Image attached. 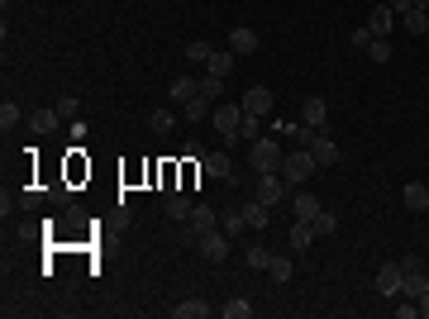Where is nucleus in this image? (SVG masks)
Instances as JSON below:
<instances>
[{
    "instance_id": "23",
    "label": "nucleus",
    "mask_w": 429,
    "mask_h": 319,
    "mask_svg": "<svg viewBox=\"0 0 429 319\" xmlns=\"http://www.w3.org/2000/svg\"><path fill=\"white\" fill-rule=\"evenodd\" d=\"M58 119H62L58 110H38V114L29 119V129H34V133H53V129H58Z\"/></svg>"
},
{
    "instance_id": "13",
    "label": "nucleus",
    "mask_w": 429,
    "mask_h": 319,
    "mask_svg": "<svg viewBox=\"0 0 429 319\" xmlns=\"http://www.w3.org/2000/svg\"><path fill=\"white\" fill-rule=\"evenodd\" d=\"M377 291H382V296H391V301L401 296V262H387V267L377 272Z\"/></svg>"
},
{
    "instance_id": "38",
    "label": "nucleus",
    "mask_w": 429,
    "mask_h": 319,
    "mask_svg": "<svg viewBox=\"0 0 429 319\" xmlns=\"http://www.w3.org/2000/svg\"><path fill=\"white\" fill-rule=\"evenodd\" d=\"M53 110H58L62 119H72V114H77V101H72V96H62V101H58V105H53Z\"/></svg>"
},
{
    "instance_id": "10",
    "label": "nucleus",
    "mask_w": 429,
    "mask_h": 319,
    "mask_svg": "<svg viewBox=\"0 0 429 319\" xmlns=\"http://www.w3.org/2000/svg\"><path fill=\"white\" fill-rule=\"evenodd\" d=\"M396 19H401V14H396L391 5H377V10L367 14V29H372L377 38H391V29H396Z\"/></svg>"
},
{
    "instance_id": "15",
    "label": "nucleus",
    "mask_w": 429,
    "mask_h": 319,
    "mask_svg": "<svg viewBox=\"0 0 429 319\" xmlns=\"http://www.w3.org/2000/svg\"><path fill=\"white\" fill-rule=\"evenodd\" d=\"M201 167L210 172L214 181H234V162H229L224 153H206V157H201Z\"/></svg>"
},
{
    "instance_id": "41",
    "label": "nucleus",
    "mask_w": 429,
    "mask_h": 319,
    "mask_svg": "<svg viewBox=\"0 0 429 319\" xmlns=\"http://www.w3.org/2000/svg\"><path fill=\"white\" fill-rule=\"evenodd\" d=\"M387 5H391L396 14H406V10H415V0H387Z\"/></svg>"
},
{
    "instance_id": "11",
    "label": "nucleus",
    "mask_w": 429,
    "mask_h": 319,
    "mask_svg": "<svg viewBox=\"0 0 429 319\" xmlns=\"http://www.w3.org/2000/svg\"><path fill=\"white\" fill-rule=\"evenodd\" d=\"M258 43H262V38H258L253 29H243V24L229 34V53H234V58H253V53H258Z\"/></svg>"
},
{
    "instance_id": "36",
    "label": "nucleus",
    "mask_w": 429,
    "mask_h": 319,
    "mask_svg": "<svg viewBox=\"0 0 429 319\" xmlns=\"http://www.w3.org/2000/svg\"><path fill=\"white\" fill-rule=\"evenodd\" d=\"M172 119H177L172 110H153V119H148V124H153L158 133H167V129H172Z\"/></svg>"
},
{
    "instance_id": "5",
    "label": "nucleus",
    "mask_w": 429,
    "mask_h": 319,
    "mask_svg": "<svg viewBox=\"0 0 429 319\" xmlns=\"http://www.w3.org/2000/svg\"><path fill=\"white\" fill-rule=\"evenodd\" d=\"M210 119H214V129H219V133L234 143V138H238V124H243V105H219Z\"/></svg>"
},
{
    "instance_id": "22",
    "label": "nucleus",
    "mask_w": 429,
    "mask_h": 319,
    "mask_svg": "<svg viewBox=\"0 0 429 319\" xmlns=\"http://www.w3.org/2000/svg\"><path fill=\"white\" fill-rule=\"evenodd\" d=\"M401 24H406L410 34H429V10H420V5H415V10H406V14H401Z\"/></svg>"
},
{
    "instance_id": "20",
    "label": "nucleus",
    "mask_w": 429,
    "mask_h": 319,
    "mask_svg": "<svg viewBox=\"0 0 429 319\" xmlns=\"http://www.w3.org/2000/svg\"><path fill=\"white\" fill-rule=\"evenodd\" d=\"M210 315V305H206V301H196V296H191V301H182V305H172V319H206Z\"/></svg>"
},
{
    "instance_id": "39",
    "label": "nucleus",
    "mask_w": 429,
    "mask_h": 319,
    "mask_svg": "<svg viewBox=\"0 0 429 319\" xmlns=\"http://www.w3.org/2000/svg\"><path fill=\"white\" fill-rule=\"evenodd\" d=\"M19 201H24V205H29V210H38V205H43V191H24V196H19Z\"/></svg>"
},
{
    "instance_id": "32",
    "label": "nucleus",
    "mask_w": 429,
    "mask_h": 319,
    "mask_svg": "<svg viewBox=\"0 0 429 319\" xmlns=\"http://www.w3.org/2000/svg\"><path fill=\"white\" fill-rule=\"evenodd\" d=\"M19 119H24V110L14 105V101H5V105H0V129H5V133H10V129H14Z\"/></svg>"
},
{
    "instance_id": "7",
    "label": "nucleus",
    "mask_w": 429,
    "mask_h": 319,
    "mask_svg": "<svg viewBox=\"0 0 429 319\" xmlns=\"http://www.w3.org/2000/svg\"><path fill=\"white\" fill-rule=\"evenodd\" d=\"M201 257H206V262H224V257H229V233H224V229L201 233Z\"/></svg>"
},
{
    "instance_id": "24",
    "label": "nucleus",
    "mask_w": 429,
    "mask_h": 319,
    "mask_svg": "<svg viewBox=\"0 0 429 319\" xmlns=\"http://www.w3.org/2000/svg\"><path fill=\"white\" fill-rule=\"evenodd\" d=\"M219 229H224L229 238H234L238 229H248V224H243V205H234V210H224V214H219Z\"/></svg>"
},
{
    "instance_id": "42",
    "label": "nucleus",
    "mask_w": 429,
    "mask_h": 319,
    "mask_svg": "<svg viewBox=\"0 0 429 319\" xmlns=\"http://www.w3.org/2000/svg\"><path fill=\"white\" fill-rule=\"evenodd\" d=\"M415 305H420V319H429V291L420 296V301H415Z\"/></svg>"
},
{
    "instance_id": "9",
    "label": "nucleus",
    "mask_w": 429,
    "mask_h": 319,
    "mask_svg": "<svg viewBox=\"0 0 429 319\" xmlns=\"http://www.w3.org/2000/svg\"><path fill=\"white\" fill-rule=\"evenodd\" d=\"M243 114H258V119L272 114V91H267V86H248V91H243Z\"/></svg>"
},
{
    "instance_id": "37",
    "label": "nucleus",
    "mask_w": 429,
    "mask_h": 319,
    "mask_svg": "<svg viewBox=\"0 0 429 319\" xmlns=\"http://www.w3.org/2000/svg\"><path fill=\"white\" fill-rule=\"evenodd\" d=\"M372 38H377V34H372L367 24H363V29H353V48H363V53H367V43H372Z\"/></svg>"
},
{
    "instance_id": "40",
    "label": "nucleus",
    "mask_w": 429,
    "mask_h": 319,
    "mask_svg": "<svg viewBox=\"0 0 429 319\" xmlns=\"http://www.w3.org/2000/svg\"><path fill=\"white\" fill-rule=\"evenodd\" d=\"M420 315V305H415V301H410V305H396V319H415Z\"/></svg>"
},
{
    "instance_id": "8",
    "label": "nucleus",
    "mask_w": 429,
    "mask_h": 319,
    "mask_svg": "<svg viewBox=\"0 0 429 319\" xmlns=\"http://www.w3.org/2000/svg\"><path fill=\"white\" fill-rule=\"evenodd\" d=\"M324 119H329V105H324L320 96H310V101L301 105V124H306L310 133H324Z\"/></svg>"
},
{
    "instance_id": "16",
    "label": "nucleus",
    "mask_w": 429,
    "mask_h": 319,
    "mask_svg": "<svg viewBox=\"0 0 429 319\" xmlns=\"http://www.w3.org/2000/svg\"><path fill=\"white\" fill-rule=\"evenodd\" d=\"M162 205H167V214H172L177 224H186V219H191V201H186L182 191H167V196H162Z\"/></svg>"
},
{
    "instance_id": "33",
    "label": "nucleus",
    "mask_w": 429,
    "mask_h": 319,
    "mask_svg": "<svg viewBox=\"0 0 429 319\" xmlns=\"http://www.w3.org/2000/svg\"><path fill=\"white\" fill-rule=\"evenodd\" d=\"M367 58L372 62H391V38H372L367 43Z\"/></svg>"
},
{
    "instance_id": "21",
    "label": "nucleus",
    "mask_w": 429,
    "mask_h": 319,
    "mask_svg": "<svg viewBox=\"0 0 429 319\" xmlns=\"http://www.w3.org/2000/svg\"><path fill=\"white\" fill-rule=\"evenodd\" d=\"M182 114H186V119H196V124H201V119H206V114H214V101H206V96H201V91H196V96H191V101H186V105H182Z\"/></svg>"
},
{
    "instance_id": "18",
    "label": "nucleus",
    "mask_w": 429,
    "mask_h": 319,
    "mask_svg": "<svg viewBox=\"0 0 429 319\" xmlns=\"http://www.w3.org/2000/svg\"><path fill=\"white\" fill-rule=\"evenodd\" d=\"M310 243H315V224H310V219H296V224H291V248L306 253Z\"/></svg>"
},
{
    "instance_id": "19",
    "label": "nucleus",
    "mask_w": 429,
    "mask_h": 319,
    "mask_svg": "<svg viewBox=\"0 0 429 319\" xmlns=\"http://www.w3.org/2000/svg\"><path fill=\"white\" fill-rule=\"evenodd\" d=\"M243 267H248V272H267V267H272V253H267L262 243H253V248H243Z\"/></svg>"
},
{
    "instance_id": "4",
    "label": "nucleus",
    "mask_w": 429,
    "mask_h": 319,
    "mask_svg": "<svg viewBox=\"0 0 429 319\" xmlns=\"http://www.w3.org/2000/svg\"><path fill=\"white\" fill-rule=\"evenodd\" d=\"M286 177L282 172H258V186H253V201H262V205H277L282 196H286Z\"/></svg>"
},
{
    "instance_id": "26",
    "label": "nucleus",
    "mask_w": 429,
    "mask_h": 319,
    "mask_svg": "<svg viewBox=\"0 0 429 319\" xmlns=\"http://www.w3.org/2000/svg\"><path fill=\"white\" fill-rule=\"evenodd\" d=\"M196 91H201V86H196L191 77H177V81H172V101H177V105H186V101H191Z\"/></svg>"
},
{
    "instance_id": "31",
    "label": "nucleus",
    "mask_w": 429,
    "mask_h": 319,
    "mask_svg": "<svg viewBox=\"0 0 429 319\" xmlns=\"http://www.w3.org/2000/svg\"><path fill=\"white\" fill-rule=\"evenodd\" d=\"M206 67H210L214 77H229V72H234V53H210V62H206Z\"/></svg>"
},
{
    "instance_id": "12",
    "label": "nucleus",
    "mask_w": 429,
    "mask_h": 319,
    "mask_svg": "<svg viewBox=\"0 0 429 319\" xmlns=\"http://www.w3.org/2000/svg\"><path fill=\"white\" fill-rule=\"evenodd\" d=\"M401 201H406V210L425 214L429 210V186L425 181H406V186H401Z\"/></svg>"
},
{
    "instance_id": "28",
    "label": "nucleus",
    "mask_w": 429,
    "mask_h": 319,
    "mask_svg": "<svg viewBox=\"0 0 429 319\" xmlns=\"http://www.w3.org/2000/svg\"><path fill=\"white\" fill-rule=\"evenodd\" d=\"M196 86H201V96H206V101H219V91H224V77H214V72H206V77H201Z\"/></svg>"
},
{
    "instance_id": "6",
    "label": "nucleus",
    "mask_w": 429,
    "mask_h": 319,
    "mask_svg": "<svg viewBox=\"0 0 429 319\" xmlns=\"http://www.w3.org/2000/svg\"><path fill=\"white\" fill-rule=\"evenodd\" d=\"M306 148H310L315 167H334V162H339V143H334L329 133H310V143H306Z\"/></svg>"
},
{
    "instance_id": "17",
    "label": "nucleus",
    "mask_w": 429,
    "mask_h": 319,
    "mask_svg": "<svg viewBox=\"0 0 429 319\" xmlns=\"http://www.w3.org/2000/svg\"><path fill=\"white\" fill-rule=\"evenodd\" d=\"M267 219H272V205H262V201H248L243 205V224L248 229H267Z\"/></svg>"
},
{
    "instance_id": "2",
    "label": "nucleus",
    "mask_w": 429,
    "mask_h": 319,
    "mask_svg": "<svg viewBox=\"0 0 429 319\" xmlns=\"http://www.w3.org/2000/svg\"><path fill=\"white\" fill-rule=\"evenodd\" d=\"M282 148L272 143V138H258L253 148H248V162H253V172H282Z\"/></svg>"
},
{
    "instance_id": "34",
    "label": "nucleus",
    "mask_w": 429,
    "mask_h": 319,
    "mask_svg": "<svg viewBox=\"0 0 429 319\" xmlns=\"http://www.w3.org/2000/svg\"><path fill=\"white\" fill-rule=\"evenodd\" d=\"M210 43H206V38H196V43H186V58H191V62H210Z\"/></svg>"
},
{
    "instance_id": "35",
    "label": "nucleus",
    "mask_w": 429,
    "mask_h": 319,
    "mask_svg": "<svg viewBox=\"0 0 429 319\" xmlns=\"http://www.w3.org/2000/svg\"><path fill=\"white\" fill-rule=\"evenodd\" d=\"M253 315V305H248V301H243V296H238V301H229V305H224V319H248Z\"/></svg>"
},
{
    "instance_id": "3",
    "label": "nucleus",
    "mask_w": 429,
    "mask_h": 319,
    "mask_svg": "<svg viewBox=\"0 0 429 319\" xmlns=\"http://www.w3.org/2000/svg\"><path fill=\"white\" fill-rule=\"evenodd\" d=\"M310 172H315V157H310V148H296V153H286V157H282V177H286L291 186H301Z\"/></svg>"
},
{
    "instance_id": "43",
    "label": "nucleus",
    "mask_w": 429,
    "mask_h": 319,
    "mask_svg": "<svg viewBox=\"0 0 429 319\" xmlns=\"http://www.w3.org/2000/svg\"><path fill=\"white\" fill-rule=\"evenodd\" d=\"M415 5H420V10H429V0H415Z\"/></svg>"
},
{
    "instance_id": "14",
    "label": "nucleus",
    "mask_w": 429,
    "mask_h": 319,
    "mask_svg": "<svg viewBox=\"0 0 429 319\" xmlns=\"http://www.w3.org/2000/svg\"><path fill=\"white\" fill-rule=\"evenodd\" d=\"M191 229H196V238L201 233H210V229H219V214H214V205H191V219H186Z\"/></svg>"
},
{
    "instance_id": "1",
    "label": "nucleus",
    "mask_w": 429,
    "mask_h": 319,
    "mask_svg": "<svg viewBox=\"0 0 429 319\" xmlns=\"http://www.w3.org/2000/svg\"><path fill=\"white\" fill-rule=\"evenodd\" d=\"M429 291V267L420 257H401V296L406 301H420Z\"/></svg>"
},
{
    "instance_id": "25",
    "label": "nucleus",
    "mask_w": 429,
    "mask_h": 319,
    "mask_svg": "<svg viewBox=\"0 0 429 319\" xmlns=\"http://www.w3.org/2000/svg\"><path fill=\"white\" fill-rule=\"evenodd\" d=\"M320 214V201L310 191H296V219H315Z\"/></svg>"
},
{
    "instance_id": "29",
    "label": "nucleus",
    "mask_w": 429,
    "mask_h": 319,
    "mask_svg": "<svg viewBox=\"0 0 429 319\" xmlns=\"http://www.w3.org/2000/svg\"><path fill=\"white\" fill-rule=\"evenodd\" d=\"M238 138L258 143V138H262V119H258V114H243V124H238Z\"/></svg>"
},
{
    "instance_id": "27",
    "label": "nucleus",
    "mask_w": 429,
    "mask_h": 319,
    "mask_svg": "<svg viewBox=\"0 0 429 319\" xmlns=\"http://www.w3.org/2000/svg\"><path fill=\"white\" fill-rule=\"evenodd\" d=\"M267 272H272V281H277V286H286V281L296 277V262H286V257H272V267H267Z\"/></svg>"
},
{
    "instance_id": "30",
    "label": "nucleus",
    "mask_w": 429,
    "mask_h": 319,
    "mask_svg": "<svg viewBox=\"0 0 429 319\" xmlns=\"http://www.w3.org/2000/svg\"><path fill=\"white\" fill-rule=\"evenodd\" d=\"M310 224H315V233H320V238H334V233H339V219H334L329 210H320Z\"/></svg>"
}]
</instances>
